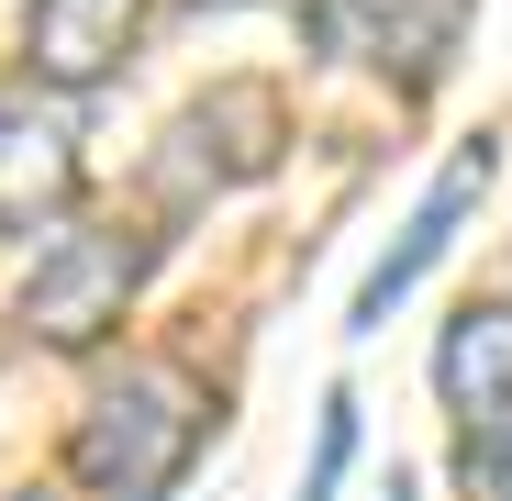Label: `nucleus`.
Instances as JSON below:
<instances>
[{"instance_id": "nucleus-1", "label": "nucleus", "mask_w": 512, "mask_h": 501, "mask_svg": "<svg viewBox=\"0 0 512 501\" xmlns=\"http://www.w3.org/2000/svg\"><path fill=\"white\" fill-rule=\"evenodd\" d=\"M201 435H212V390H201L190 368L145 357V368H123L90 412H78L67 468H78L90 501H167L179 468L201 457Z\"/></svg>"}, {"instance_id": "nucleus-2", "label": "nucleus", "mask_w": 512, "mask_h": 501, "mask_svg": "<svg viewBox=\"0 0 512 501\" xmlns=\"http://www.w3.org/2000/svg\"><path fill=\"white\" fill-rule=\"evenodd\" d=\"M145 257H156V234H134V223L56 234L34 257V279H23V334L34 346H101L123 323V301H134V279H145Z\"/></svg>"}, {"instance_id": "nucleus-3", "label": "nucleus", "mask_w": 512, "mask_h": 501, "mask_svg": "<svg viewBox=\"0 0 512 501\" xmlns=\"http://www.w3.org/2000/svg\"><path fill=\"white\" fill-rule=\"evenodd\" d=\"M78 201V112L45 78L0 90V234H34Z\"/></svg>"}, {"instance_id": "nucleus-4", "label": "nucleus", "mask_w": 512, "mask_h": 501, "mask_svg": "<svg viewBox=\"0 0 512 501\" xmlns=\"http://www.w3.org/2000/svg\"><path fill=\"white\" fill-rule=\"evenodd\" d=\"M490 179H501V134H468V145L446 156V179L412 201L401 245H390L379 268H368V290H357V334H368V323H390V301H412V290H423V268H435L446 245H457V223L479 212V190H490Z\"/></svg>"}, {"instance_id": "nucleus-5", "label": "nucleus", "mask_w": 512, "mask_h": 501, "mask_svg": "<svg viewBox=\"0 0 512 501\" xmlns=\"http://www.w3.org/2000/svg\"><path fill=\"white\" fill-rule=\"evenodd\" d=\"M279 156V90H256V78H234V90L190 101L179 123H167V190L201 201V179H256V167Z\"/></svg>"}, {"instance_id": "nucleus-6", "label": "nucleus", "mask_w": 512, "mask_h": 501, "mask_svg": "<svg viewBox=\"0 0 512 501\" xmlns=\"http://www.w3.org/2000/svg\"><path fill=\"white\" fill-rule=\"evenodd\" d=\"M457 23H468V0H323L312 34L334 56H368V67H401L412 90L457 56Z\"/></svg>"}, {"instance_id": "nucleus-7", "label": "nucleus", "mask_w": 512, "mask_h": 501, "mask_svg": "<svg viewBox=\"0 0 512 501\" xmlns=\"http://www.w3.org/2000/svg\"><path fill=\"white\" fill-rule=\"evenodd\" d=\"M145 0H34L23 12V67L45 90H101V78L134 56Z\"/></svg>"}, {"instance_id": "nucleus-8", "label": "nucleus", "mask_w": 512, "mask_h": 501, "mask_svg": "<svg viewBox=\"0 0 512 501\" xmlns=\"http://www.w3.org/2000/svg\"><path fill=\"white\" fill-rule=\"evenodd\" d=\"M435 390L468 424V446H512V301H468L435 346Z\"/></svg>"}, {"instance_id": "nucleus-9", "label": "nucleus", "mask_w": 512, "mask_h": 501, "mask_svg": "<svg viewBox=\"0 0 512 501\" xmlns=\"http://www.w3.org/2000/svg\"><path fill=\"white\" fill-rule=\"evenodd\" d=\"M346 457H357V401L334 390V401H323V446H312V479H301V501H334V479H346Z\"/></svg>"}, {"instance_id": "nucleus-10", "label": "nucleus", "mask_w": 512, "mask_h": 501, "mask_svg": "<svg viewBox=\"0 0 512 501\" xmlns=\"http://www.w3.org/2000/svg\"><path fill=\"white\" fill-rule=\"evenodd\" d=\"M468 501H512V446H468Z\"/></svg>"}, {"instance_id": "nucleus-11", "label": "nucleus", "mask_w": 512, "mask_h": 501, "mask_svg": "<svg viewBox=\"0 0 512 501\" xmlns=\"http://www.w3.org/2000/svg\"><path fill=\"white\" fill-rule=\"evenodd\" d=\"M0 501H56V490H0Z\"/></svg>"}, {"instance_id": "nucleus-12", "label": "nucleus", "mask_w": 512, "mask_h": 501, "mask_svg": "<svg viewBox=\"0 0 512 501\" xmlns=\"http://www.w3.org/2000/svg\"><path fill=\"white\" fill-rule=\"evenodd\" d=\"M279 12H323V0H279Z\"/></svg>"}]
</instances>
